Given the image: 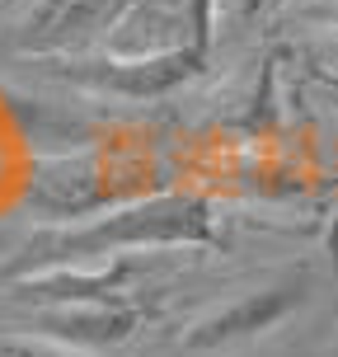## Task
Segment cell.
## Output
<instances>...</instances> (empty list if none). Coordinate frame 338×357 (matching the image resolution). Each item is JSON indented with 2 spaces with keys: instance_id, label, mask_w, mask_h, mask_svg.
Returning a JSON list of instances; mask_svg holds the SVG:
<instances>
[{
  "instance_id": "cell-1",
  "label": "cell",
  "mask_w": 338,
  "mask_h": 357,
  "mask_svg": "<svg viewBox=\"0 0 338 357\" xmlns=\"http://www.w3.org/2000/svg\"><path fill=\"white\" fill-rule=\"evenodd\" d=\"M216 231L212 202L197 193H151L137 202H118L99 216L66 221L38 231L19 254L0 264V287L56 268H89L113 264L127 254H155V250H212Z\"/></svg>"
},
{
  "instance_id": "cell-2",
  "label": "cell",
  "mask_w": 338,
  "mask_h": 357,
  "mask_svg": "<svg viewBox=\"0 0 338 357\" xmlns=\"http://www.w3.org/2000/svg\"><path fill=\"white\" fill-rule=\"evenodd\" d=\"M207 52L202 47H169V52H85V56H47L33 61L43 71L71 89L89 94H113V99H132V104H151L174 94L202 71Z\"/></svg>"
},
{
  "instance_id": "cell-3",
  "label": "cell",
  "mask_w": 338,
  "mask_h": 357,
  "mask_svg": "<svg viewBox=\"0 0 338 357\" xmlns=\"http://www.w3.org/2000/svg\"><path fill=\"white\" fill-rule=\"evenodd\" d=\"M137 5L141 0H38L15 24L10 47L29 61L108 52Z\"/></svg>"
},
{
  "instance_id": "cell-4",
  "label": "cell",
  "mask_w": 338,
  "mask_h": 357,
  "mask_svg": "<svg viewBox=\"0 0 338 357\" xmlns=\"http://www.w3.org/2000/svg\"><path fill=\"white\" fill-rule=\"evenodd\" d=\"M24 197L52 226L99 216V212H108V202L118 207V193H113L99 155H56V160H43L33 169V178H29V193Z\"/></svg>"
},
{
  "instance_id": "cell-5",
  "label": "cell",
  "mask_w": 338,
  "mask_h": 357,
  "mask_svg": "<svg viewBox=\"0 0 338 357\" xmlns=\"http://www.w3.org/2000/svg\"><path fill=\"white\" fill-rule=\"evenodd\" d=\"M291 305H301V282H286V287H268V291H249L240 296L235 305L216 310L212 320H202L188 334L193 348H216V343H231V339H249V334H263L282 320Z\"/></svg>"
},
{
  "instance_id": "cell-6",
  "label": "cell",
  "mask_w": 338,
  "mask_h": 357,
  "mask_svg": "<svg viewBox=\"0 0 338 357\" xmlns=\"http://www.w3.org/2000/svg\"><path fill=\"white\" fill-rule=\"evenodd\" d=\"M0 357H80L66 343L38 339V334H0Z\"/></svg>"
},
{
  "instance_id": "cell-7",
  "label": "cell",
  "mask_w": 338,
  "mask_h": 357,
  "mask_svg": "<svg viewBox=\"0 0 338 357\" xmlns=\"http://www.w3.org/2000/svg\"><path fill=\"white\" fill-rule=\"evenodd\" d=\"M296 19L305 24H320V29H338V0H310L296 10Z\"/></svg>"
},
{
  "instance_id": "cell-8",
  "label": "cell",
  "mask_w": 338,
  "mask_h": 357,
  "mask_svg": "<svg viewBox=\"0 0 338 357\" xmlns=\"http://www.w3.org/2000/svg\"><path fill=\"white\" fill-rule=\"evenodd\" d=\"M226 5H231V19H235V24H249V19L263 15L272 0H226Z\"/></svg>"
}]
</instances>
